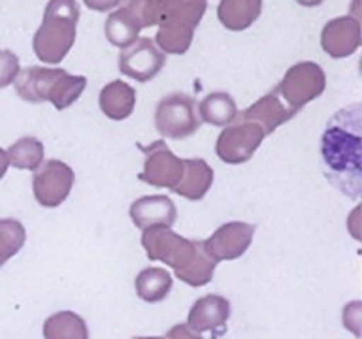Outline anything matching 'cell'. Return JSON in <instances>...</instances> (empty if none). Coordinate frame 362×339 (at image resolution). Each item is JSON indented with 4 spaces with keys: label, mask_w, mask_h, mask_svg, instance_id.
Returning a JSON list of instances; mask_svg holds the SVG:
<instances>
[{
    "label": "cell",
    "mask_w": 362,
    "mask_h": 339,
    "mask_svg": "<svg viewBox=\"0 0 362 339\" xmlns=\"http://www.w3.org/2000/svg\"><path fill=\"white\" fill-rule=\"evenodd\" d=\"M132 225L138 230H147L153 226H166L172 228L177 219V208L172 202V198L164 194H153V196H141L132 202L129 209Z\"/></svg>",
    "instance_id": "9a60e30c"
},
{
    "label": "cell",
    "mask_w": 362,
    "mask_h": 339,
    "mask_svg": "<svg viewBox=\"0 0 362 339\" xmlns=\"http://www.w3.org/2000/svg\"><path fill=\"white\" fill-rule=\"evenodd\" d=\"M44 339H89L87 324L74 311H59L44 322Z\"/></svg>",
    "instance_id": "603a6c76"
},
{
    "label": "cell",
    "mask_w": 362,
    "mask_h": 339,
    "mask_svg": "<svg viewBox=\"0 0 362 339\" xmlns=\"http://www.w3.org/2000/svg\"><path fill=\"white\" fill-rule=\"evenodd\" d=\"M300 6H304V8H317V6H321L325 0H296Z\"/></svg>",
    "instance_id": "4dcf8cb0"
},
{
    "label": "cell",
    "mask_w": 362,
    "mask_h": 339,
    "mask_svg": "<svg viewBox=\"0 0 362 339\" xmlns=\"http://www.w3.org/2000/svg\"><path fill=\"white\" fill-rule=\"evenodd\" d=\"M141 247L149 260L163 262L189 287H204L214 279L217 262L206 254L202 242H192L166 226H153L141 234Z\"/></svg>",
    "instance_id": "7a4b0ae2"
},
{
    "label": "cell",
    "mask_w": 362,
    "mask_h": 339,
    "mask_svg": "<svg viewBox=\"0 0 362 339\" xmlns=\"http://www.w3.org/2000/svg\"><path fill=\"white\" fill-rule=\"evenodd\" d=\"M255 230H257L255 225L242 222V220H230V222L219 226L208 239H204L202 247L209 258L215 262L236 260L251 247Z\"/></svg>",
    "instance_id": "7c38bea8"
},
{
    "label": "cell",
    "mask_w": 362,
    "mask_h": 339,
    "mask_svg": "<svg viewBox=\"0 0 362 339\" xmlns=\"http://www.w3.org/2000/svg\"><path fill=\"white\" fill-rule=\"evenodd\" d=\"M230 302L225 296L208 294L192 304L189 316H187V326L197 333L223 332L226 322L230 319Z\"/></svg>",
    "instance_id": "5bb4252c"
},
{
    "label": "cell",
    "mask_w": 362,
    "mask_h": 339,
    "mask_svg": "<svg viewBox=\"0 0 362 339\" xmlns=\"http://www.w3.org/2000/svg\"><path fill=\"white\" fill-rule=\"evenodd\" d=\"M322 49L334 59L353 55L361 45V23L355 17H338L328 21L321 34Z\"/></svg>",
    "instance_id": "2e32d148"
},
{
    "label": "cell",
    "mask_w": 362,
    "mask_h": 339,
    "mask_svg": "<svg viewBox=\"0 0 362 339\" xmlns=\"http://www.w3.org/2000/svg\"><path fill=\"white\" fill-rule=\"evenodd\" d=\"M8 166H10V160H8V155L6 151L0 147V179L4 177L6 172H8Z\"/></svg>",
    "instance_id": "f546056e"
},
{
    "label": "cell",
    "mask_w": 362,
    "mask_h": 339,
    "mask_svg": "<svg viewBox=\"0 0 362 339\" xmlns=\"http://www.w3.org/2000/svg\"><path fill=\"white\" fill-rule=\"evenodd\" d=\"M19 72H21V66H19V59L16 53L10 49H0V89L13 83Z\"/></svg>",
    "instance_id": "484cf974"
},
{
    "label": "cell",
    "mask_w": 362,
    "mask_h": 339,
    "mask_svg": "<svg viewBox=\"0 0 362 339\" xmlns=\"http://www.w3.org/2000/svg\"><path fill=\"white\" fill-rule=\"evenodd\" d=\"M200 115H198L197 102L183 93L160 98L155 109V129L163 138L168 140H185L200 129Z\"/></svg>",
    "instance_id": "8992f818"
},
{
    "label": "cell",
    "mask_w": 362,
    "mask_h": 339,
    "mask_svg": "<svg viewBox=\"0 0 362 339\" xmlns=\"http://www.w3.org/2000/svg\"><path fill=\"white\" fill-rule=\"evenodd\" d=\"M85 6L95 11H110L121 4V0H83Z\"/></svg>",
    "instance_id": "f1b7e54d"
},
{
    "label": "cell",
    "mask_w": 362,
    "mask_h": 339,
    "mask_svg": "<svg viewBox=\"0 0 362 339\" xmlns=\"http://www.w3.org/2000/svg\"><path fill=\"white\" fill-rule=\"evenodd\" d=\"M166 339H204L200 333L187 326V324H175L174 328H170Z\"/></svg>",
    "instance_id": "83f0119b"
},
{
    "label": "cell",
    "mask_w": 362,
    "mask_h": 339,
    "mask_svg": "<svg viewBox=\"0 0 362 339\" xmlns=\"http://www.w3.org/2000/svg\"><path fill=\"white\" fill-rule=\"evenodd\" d=\"M361 302H351L344 307V326L349 328L356 338L361 335Z\"/></svg>",
    "instance_id": "4316f807"
},
{
    "label": "cell",
    "mask_w": 362,
    "mask_h": 339,
    "mask_svg": "<svg viewBox=\"0 0 362 339\" xmlns=\"http://www.w3.org/2000/svg\"><path fill=\"white\" fill-rule=\"evenodd\" d=\"M74 170L62 160H45L33 177V192L42 208H59L72 192Z\"/></svg>",
    "instance_id": "30bf717a"
},
{
    "label": "cell",
    "mask_w": 362,
    "mask_h": 339,
    "mask_svg": "<svg viewBox=\"0 0 362 339\" xmlns=\"http://www.w3.org/2000/svg\"><path fill=\"white\" fill-rule=\"evenodd\" d=\"M27 242V230L17 219H0V268Z\"/></svg>",
    "instance_id": "d4e9b609"
},
{
    "label": "cell",
    "mask_w": 362,
    "mask_h": 339,
    "mask_svg": "<svg viewBox=\"0 0 362 339\" xmlns=\"http://www.w3.org/2000/svg\"><path fill=\"white\" fill-rule=\"evenodd\" d=\"M8 160L13 168L17 170H28V172H36L42 166L45 157L44 143L34 138V136H23L16 143H11L10 149L6 151Z\"/></svg>",
    "instance_id": "cb8c5ba5"
},
{
    "label": "cell",
    "mask_w": 362,
    "mask_h": 339,
    "mask_svg": "<svg viewBox=\"0 0 362 339\" xmlns=\"http://www.w3.org/2000/svg\"><path fill=\"white\" fill-rule=\"evenodd\" d=\"M146 0H124L117 11L110 13L104 25V34L107 42L119 49H127L138 40V34L144 28L141 10Z\"/></svg>",
    "instance_id": "4fadbf2b"
},
{
    "label": "cell",
    "mask_w": 362,
    "mask_h": 339,
    "mask_svg": "<svg viewBox=\"0 0 362 339\" xmlns=\"http://www.w3.org/2000/svg\"><path fill=\"white\" fill-rule=\"evenodd\" d=\"M262 0H221L217 16L228 30H245L259 19Z\"/></svg>",
    "instance_id": "ffe728a7"
},
{
    "label": "cell",
    "mask_w": 362,
    "mask_h": 339,
    "mask_svg": "<svg viewBox=\"0 0 362 339\" xmlns=\"http://www.w3.org/2000/svg\"><path fill=\"white\" fill-rule=\"evenodd\" d=\"M174 287V279L170 275L168 271L164 268H146L141 270L138 275H136L134 288L138 298L147 302V304H158L166 299V296L170 294Z\"/></svg>",
    "instance_id": "44dd1931"
},
{
    "label": "cell",
    "mask_w": 362,
    "mask_h": 339,
    "mask_svg": "<svg viewBox=\"0 0 362 339\" xmlns=\"http://www.w3.org/2000/svg\"><path fill=\"white\" fill-rule=\"evenodd\" d=\"M322 172L344 196L358 200L362 192V107L351 104L328 119L321 138Z\"/></svg>",
    "instance_id": "6da1fadb"
},
{
    "label": "cell",
    "mask_w": 362,
    "mask_h": 339,
    "mask_svg": "<svg viewBox=\"0 0 362 339\" xmlns=\"http://www.w3.org/2000/svg\"><path fill=\"white\" fill-rule=\"evenodd\" d=\"M236 100L228 93H209L200 104H198V115L202 123L214 124V126H228L238 117Z\"/></svg>",
    "instance_id": "7402d4cb"
},
{
    "label": "cell",
    "mask_w": 362,
    "mask_h": 339,
    "mask_svg": "<svg viewBox=\"0 0 362 339\" xmlns=\"http://www.w3.org/2000/svg\"><path fill=\"white\" fill-rule=\"evenodd\" d=\"M208 0H146L141 10L144 28L158 25V47L172 55H183L192 42V32L206 11Z\"/></svg>",
    "instance_id": "3957f363"
},
{
    "label": "cell",
    "mask_w": 362,
    "mask_h": 339,
    "mask_svg": "<svg viewBox=\"0 0 362 339\" xmlns=\"http://www.w3.org/2000/svg\"><path fill=\"white\" fill-rule=\"evenodd\" d=\"M138 149L146 157L144 170L138 175V179L151 186L174 191L185 174L183 158L175 157L163 140L153 141L151 145H138Z\"/></svg>",
    "instance_id": "9c48e42d"
},
{
    "label": "cell",
    "mask_w": 362,
    "mask_h": 339,
    "mask_svg": "<svg viewBox=\"0 0 362 339\" xmlns=\"http://www.w3.org/2000/svg\"><path fill=\"white\" fill-rule=\"evenodd\" d=\"M132 339H166V338H158V335H155V338H132Z\"/></svg>",
    "instance_id": "1f68e13d"
},
{
    "label": "cell",
    "mask_w": 362,
    "mask_h": 339,
    "mask_svg": "<svg viewBox=\"0 0 362 339\" xmlns=\"http://www.w3.org/2000/svg\"><path fill=\"white\" fill-rule=\"evenodd\" d=\"M325 85H327V78L319 64L298 62L285 73V78L274 90L291 112L298 113L305 104H310L317 96L322 95Z\"/></svg>",
    "instance_id": "52a82bcc"
},
{
    "label": "cell",
    "mask_w": 362,
    "mask_h": 339,
    "mask_svg": "<svg viewBox=\"0 0 362 339\" xmlns=\"http://www.w3.org/2000/svg\"><path fill=\"white\" fill-rule=\"evenodd\" d=\"M79 6L76 0H49L45 6L44 21L34 34L33 47L40 61L59 64L76 42Z\"/></svg>",
    "instance_id": "5b68a950"
},
{
    "label": "cell",
    "mask_w": 362,
    "mask_h": 339,
    "mask_svg": "<svg viewBox=\"0 0 362 339\" xmlns=\"http://www.w3.org/2000/svg\"><path fill=\"white\" fill-rule=\"evenodd\" d=\"M119 70L127 78L147 83L157 78L166 64V55L153 44L151 38H138L132 45L119 53Z\"/></svg>",
    "instance_id": "8fae6325"
},
{
    "label": "cell",
    "mask_w": 362,
    "mask_h": 339,
    "mask_svg": "<svg viewBox=\"0 0 362 339\" xmlns=\"http://www.w3.org/2000/svg\"><path fill=\"white\" fill-rule=\"evenodd\" d=\"M296 113H293L285 106V102L279 98L276 90H272L268 95H264L260 100H257L253 106H249L247 109H243L242 113H238L236 119L242 121H255L264 129L266 136L272 134L274 130L279 129L281 124L294 117Z\"/></svg>",
    "instance_id": "e0dca14e"
},
{
    "label": "cell",
    "mask_w": 362,
    "mask_h": 339,
    "mask_svg": "<svg viewBox=\"0 0 362 339\" xmlns=\"http://www.w3.org/2000/svg\"><path fill=\"white\" fill-rule=\"evenodd\" d=\"M19 98L30 104L49 100L61 112L66 109L83 95L87 79L83 76H70L62 68L28 66L13 81Z\"/></svg>",
    "instance_id": "277c9868"
},
{
    "label": "cell",
    "mask_w": 362,
    "mask_h": 339,
    "mask_svg": "<svg viewBox=\"0 0 362 339\" xmlns=\"http://www.w3.org/2000/svg\"><path fill=\"white\" fill-rule=\"evenodd\" d=\"M102 113L112 121H124L132 115L136 107V90L121 79L110 81L102 87L98 96Z\"/></svg>",
    "instance_id": "ac0fdd59"
},
{
    "label": "cell",
    "mask_w": 362,
    "mask_h": 339,
    "mask_svg": "<svg viewBox=\"0 0 362 339\" xmlns=\"http://www.w3.org/2000/svg\"><path fill=\"white\" fill-rule=\"evenodd\" d=\"M264 138L266 132L259 123L236 119L219 134L215 153L223 162L243 164L253 158Z\"/></svg>",
    "instance_id": "ba28073f"
},
{
    "label": "cell",
    "mask_w": 362,
    "mask_h": 339,
    "mask_svg": "<svg viewBox=\"0 0 362 339\" xmlns=\"http://www.w3.org/2000/svg\"><path fill=\"white\" fill-rule=\"evenodd\" d=\"M183 164H185V174L174 192L177 196L192 202L202 200L214 185V170L204 158H183Z\"/></svg>",
    "instance_id": "d6986e66"
}]
</instances>
